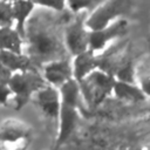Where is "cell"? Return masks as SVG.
I'll use <instances>...</instances> for the list:
<instances>
[{
  "label": "cell",
  "instance_id": "1",
  "mask_svg": "<svg viewBox=\"0 0 150 150\" xmlns=\"http://www.w3.org/2000/svg\"><path fill=\"white\" fill-rule=\"evenodd\" d=\"M70 16L68 9L57 12L35 7L25 26L23 52L36 68L70 56L64 45V26Z\"/></svg>",
  "mask_w": 150,
  "mask_h": 150
},
{
  "label": "cell",
  "instance_id": "2",
  "mask_svg": "<svg viewBox=\"0 0 150 150\" xmlns=\"http://www.w3.org/2000/svg\"><path fill=\"white\" fill-rule=\"evenodd\" d=\"M60 91V111L57 116L59 128L56 136V145L66 143L73 135L77 118L80 105V88L75 79H70L59 87Z\"/></svg>",
  "mask_w": 150,
  "mask_h": 150
},
{
  "label": "cell",
  "instance_id": "3",
  "mask_svg": "<svg viewBox=\"0 0 150 150\" xmlns=\"http://www.w3.org/2000/svg\"><path fill=\"white\" fill-rule=\"evenodd\" d=\"M7 83L12 91L11 102L15 109L23 108L32 100L33 95L45 84H47L38 68L14 71L12 73Z\"/></svg>",
  "mask_w": 150,
  "mask_h": 150
},
{
  "label": "cell",
  "instance_id": "4",
  "mask_svg": "<svg viewBox=\"0 0 150 150\" xmlns=\"http://www.w3.org/2000/svg\"><path fill=\"white\" fill-rule=\"evenodd\" d=\"M115 77L100 68H95L79 82L80 94L90 108L101 104L110 94H112Z\"/></svg>",
  "mask_w": 150,
  "mask_h": 150
},
{
  "label": "cell",
  "instance_id": "5",
  "mask_svg": "<svg viewBox=\"0 0 150 150\" xmlns=\"http://www.w3.org/2000/svg\"><path fill=\"white\" fill-rule=\"evenodd\" d=\"M88 12L80 11L69 18L64 26V45L70 56L89 48V29L86 25Z\"/></svg>",
  "mask_w": 150,
  "mask_h": 150
},
{
  "label": "cell",
  "instance_id": "6",
  "mask_svg": "<svg viewBox=\"0 0 150 150\" xmlns=\"http://www.w3.org/2000/svg\"><path fill=\"white\" fill-rule=\"evenodd\" d=\"M134 0H104L86 19V25L89 30L100 29L121 19L131 8Z\"/></svg>",
  "mask_w": 150,
  "mask_h": 150
},
{
  "label": "cell",
  "instance_id": "7",
  "mask_svg": "<svg viewBox=\"0 0 150 150\" xmlns=\"http://www.w3.org/2000/svg\"><path fill=\"white\" fill-rule=\"evenodd\" d=\"M30 128L23 121L7 118L0 123V149H21L30 139Z\"/></svg>",
  "mask_w": 150,
  "mask_h": 150
},
{
  "label": "cell",
  "instance_id": "8",
  "mask_svg": "<svg viewBox=\"0 0 150 150\" xmlns=\"http://www.w3.org/2000/svg\"><path fill=\"white\" fill-rule=\"evenodd\" d=\"M128 32V21L125 19H117L103 28L89 30V49L100 53L108 47L112 41L123 38Z\"/></svg>",
  "mask_w": 150,
  "mask_h": 150
},
{
  "label": "cell",
  "instance_id": "9",
  "mask_svg": "<svg viewBox=\"0 0 150 150\" xmlns=\"http://www.w3.org/2000/svg\"><path fill=\"white\" fill-rule=\"evenodd\" d=\"M32 100L45 117L50 120H57L60 111L59 88L47 83L33 95Z\"/></svg>",
  "mask_w": 150,
  "mask_h": 150
},
{
  "label": "cell",
  "instance_id": "10",
  "mask_svg": "<svg viewBox=\"0 0 150 150\" xmlns=\"http://www.w3.org/2000/svg\"><path fill=\"white\" fill-rule=\"evenodd\" d=\"M41 74L47 83L55 86L56 88L61 87L73 77V64L69 57L56 59L49 62H46L41 68Z\"/></svg>",
  "mask_w": 150,
  "mask_h": 150
},
{
  "label": "cell",
  "instance_id": "11",
  "mask_svg": "<svg viewBox=\"0 0 150 150\" xmlns=\"http://www.w3.org/2000/svg\"><path fill=\"white\" fill-rule=\"evenodd\" d=\"M71 64H73V77L76 81H80L87 74H89L95 68H97L96 53L88 48L87 50L74 55Z\"/></svg>",
  "mask_w": 150,
  "mask_h": 150
},
{
  "label": "cell",
  "instance_id": "12",
  "mask_svg": "<svg viewBox=\"0 0 150 150\" xmlns=\"http://www.w3.org/2000/svg\"><path fill=\"white\" fill-rule=\"evenodd\" d=\"M11 1H12L13 26L23 36L26 22L34 12L36 6L32 0H11Z\"/></svg>",
  "mask_w": 150,
  "mask_h": 150
},
{
  "label": "cell",
  "instance_id": "13",
  "mask_svg": "<svg viewBox=\"0 0 150 150\" xmlns=\"http://www.w3.org/2000/svg\"><path fill=\"white\" fill-rule=\"evenodd\" d=\"M112 94L127 102H139L146 97L137 82H124L116 79L112 86Z\"/></svg>",
  "mask_w": 150,
  "mask_h": 150
},
{
  "label": "cell",
  "instance_id": "14",
  "mask_svg": "<svg viewBox=\"0 0 150 150\" xmlns=\"http://www.w3.org/2000/svg\"><path fill=\"white\" fill-rule=\"evenodd\" d=\"M25 48L23 36L14 26L0 27V50L22 53Z\"/></svg>",
  "mask_w": 150,
  "mask_h": 150
},
{
  "label": "cell",
  "instance_id": "15",
  "mask_svg": "<svg viewBox=\"0 0 150 150\" xmlns=\"http://www.w3.org/2000/svg\"><path fill=\"white\" fill-rule=\"evenodd\" d=\"M0 60L2 63L12 71H19V70H25V69H32L36 68L29 56L22 52V53H16V52H8V50H0Z\"/></svg>",
  "mask_w": 150,
  "mask_h": 150
},
{
  "label": "cell",
  "instance_id": "16",
  "mask_svg": "<svg viewBox=\"0 0 150 150\" xmlns=\"http://www.w3.org/2000/svg\"><path fill=\"white\" fill-rule=\"evenodd\" d=\"M136 82L145 96H150V60L136 68Z\"/></svg>",
  "mask_w": 150,
  "mask_h": 150
},
{
  "label": "cell",
  "instance_id": "17",
  "mask_svg": "<svg viewBox=\"0 0 150 150\" xmlns=\"http://www.w3.org/2000/svg\"><path fill=\"white\" fill-rule=\"evenodd\" d=\"M104 0H66L67 9L71 13H77L80 11L91 12Z\"/></svg>",
  "mask_w": 150,
  "mask_h": 150
},
{
  "label": "cell",
  "instance_id": "18",
  "mask_svg": "<svg viewBox=\"0 0 150 150\" xmlns=\"http://www.w3.org/2000/svg\"><path fill=\"white\" fill-rule=\"evenodd\" d=\"M4 26H13L11 0H0V27Z\"/></svg>",
  "mask_w": 150,
  "mask_h": 150
},
{
  "label": "cell",
  "instance_id": "19",
  "mask_svg": "<svg viewBox=\"0 0 150 150\" xmlns=\"http://www.w3.org/2000/svg\"><path fill=\"white\" fill-rule=\"evenodd\" d=\"M36 7H42L52 11H64L67 9L66 0H32Z\"/></svg>",
  "mask_w": 150,
  "mask_h": 150
},
{
  "label": "cell",
  "instance_id": "20",
  "mask_svg": "<svg viewBox=\"0 0 150 150\" xmlns=\"http://www.w3.org/2000/svg\"><path fill=\"white\" fill-rule=\"evenodd\" d=\"M12 100V91L7 82H0V105H7Z\"/></svg>",
  "mask_w": 150,
  "mask_h": 150
},
{
  "label": "cell",
  "instance_id": "21",
  "mask_svg": "<svg viewBox=\"0 0 150 150\" xmlns=\"http://www.w3.org/2000/svg\"><path fill=\"white\" fill-rule=\"evenodd\" d=\"M11 75H12V71L0 60V82H8Z\"/></svg>",
  "mask_w": 150,
  "mask_h": 150
}]
</instances>
